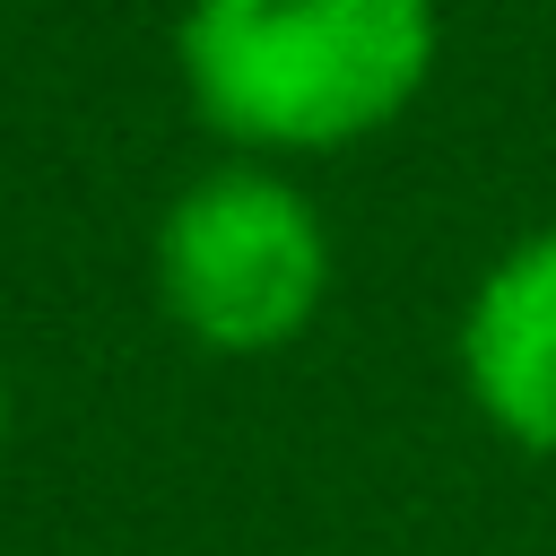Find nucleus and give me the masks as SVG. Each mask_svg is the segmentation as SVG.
I'll use <instances>...</instances> for the list:
<instances>
[{"label": "nucleus", "mask_w": 556, "mask_h": 556, "mask_svg": "<svg viewBox=\"0 0 556 556\" xmlns=\"http://www.w3.org/2000/svg\"><path fill=\"white\" fill-rule=\"evenodd\" d=\"M339 252L321 200L295 182V165L269 156H217L200 165L148 235V287L174 339L226 365L287 356L321 304H330Z\"/></svg>", "instance_id": "2"}, {"label": "nucleus", "mask_w": 556, "mask_h": 556, "mask_svg": "<svg viewBox=\"0 0 556 556\" xmlns=\"http://www.w3.org/2000/svg\"><path fill=\"white\" fill-rule=\"evenodd\" d=\"M9 426H17V391H9V365H0V452H9Z\"/></svg>", "instance_id": "4"}, {"label": "nucleus", "mask_w": 556, "mask_h": 556, "mask_svg": "<svg viewBox=\"0 0 556 556\" xmlns=\"http://www.w3.org/2000/svg\"><path fill=\"white\" fill-rule=\"evenodd\" d=\"M443 61V0H182L174 78L226 156L313 165L408 122Z\"/></svg>", "instance_id": "1"}, {"label": "nucleus", "mask_w": 556, "mask_h": 556, "mask_svg": "<svg viewBox=\"0 0 556 556\" xmlns=\"http://www.w3.org/2000/svg\"><path fill=\"white\" fill-rule=\"evenodd\" d=\"M452 374L478 426L530 460H556V217L513 235L460 295Z\"/></svg>", "instance_id": "3"}]
</instances>
